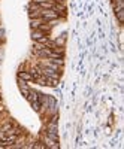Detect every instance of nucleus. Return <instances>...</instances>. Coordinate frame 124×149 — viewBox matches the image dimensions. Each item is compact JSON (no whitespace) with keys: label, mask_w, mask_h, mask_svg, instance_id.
Listing matches in <instances>:
<instances>
[{"label":"nucleus","mask_w":124,"mask_h":149,"mask_svg":"<svg viewBox=\"0 0 124 149\" xmlns=\"http://www.w3.org/2000/svg\"><path fill=\"white\" fill-rule=\"evenodd\" d=\"M43 36H48V34L43 33V31H41L39 29H33V30H32V39H33L34 42H38L41 37H43Z\"/></svg>","instance_id":"nucleus-1"},{"label":"nucleus","mask_w":124,"mask_h":149,"mask_svg":"<svg viewBox=\"0 0 124 149\" xmlns=\"http://www.w3.org/2000/svg\"><path fill=\"white\" fill-rule=\"evenodd\" d=\"M27 98H29V102H30V103H33V102H38V100H39V94L36 93L34 90H29Z\"/></svg>","instance_id":"nucleus-2"},{"label":"nucleus","mask_w":124,"mask_h":149,"mask_svg":"<svg viewBox=\"0 0 124 149\" xmlns=\"http://www.w3.org/2000/svg\"><path fill=\"white\" fill-rule=\"evenodd\" d=\"M18 78H20L21 81L29 82V81H32V74H30V72H20V73H18Z\"/></svg>","instance_id":"nucleus-3"},{"label":"nucleus","mask_w":124,"mask_h":149,"mask_svg":"<svg viewBox=\"0 0 124 149\" xmlns=\"http://www.w3.org/2000/svg\"><path fill=\"white\" fill-rule=\"evenodd\" d=\"M30 22H32V30H33V29H38L41 24L45 22V21L42 18H30Z\"/></svg>","instance_id":"nucleus-4"},{"label":"nucleus","mask_w":124,"mask_h":149,"mask_svg":"<svg viewBox=\"0 0 124 149\" xmlns=\"http://www.w3.org/2000/svg\"><path fill=\"white\" fill-rule=\"evenodd\" d=\"M64 42H66V34H63V36H61V37H58V39L54 42L57 46H63L64 45Z\"/></svg>","instance_id":"nucleus-5"}]
</instances>
